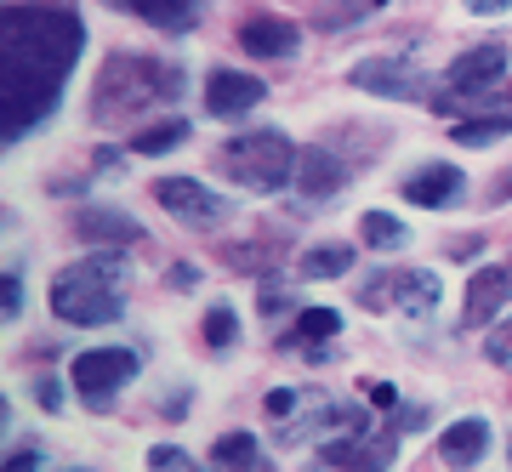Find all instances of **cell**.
Instances as JSON below:
<instances>
[{"label":"cell","mask_w":512,"mask_h":472,"mask_svg":"<svg viewBox=\"0 0 512 472\" xmlns=\"http://www.w3.org/2000/svg\"><path fill=\"white\" fill-rule=\"evenodd\" d=\"M69 472H80V467H69Z\"/></svg>","instance_id":"e575fe53"},{"label":"cell","mask_w":512,"mask_h":472,"mask_svg":"<svg viewBox=\"0 0 512 472\" xmlns=\"http://www.w3.org/2000/svg\"><path fill=\"white\" fill-rule=\"evenodd\" d=\"M353 86L376 91V97H421L427 91V69H421L410 52H387V57H365L353 63Z\"/></svg>","instance_id":"52a82bcc"},{"label":"cell","mask_w":512,"mask_h":472,"mask_svg":"<svg viewBox=\"0 0 512 472\" xmlns=\"http://www.w3.org/2000/svg\"><path fill=\"white\" fill-rule=\"evenodd\" d=\"M211 461H217V472H274L251 433H222L217 450H211Z\"/></svg>","instance_id":"ac0fdd59"},{"label":"cell","mask_w":512,"mask_h":472,"mask_svg":"<svg viewBox=\"0 0 512 472\" xmlns=\"http://www.w3.org/2000/svg\"><path fill=\"white\" fill-rule=\"evenodd\" d=\"M461 171L456 165H421V171H410V177L399 182V194L410 205H421V211H444V205H456L467 188H461Z\"/></svg>","instance_id":"4fadbf2b"},{"label":"cell","mask_w":512,"mask_h":472,"mask_svg":"<svg viewBox=\"0 0 512 472\" xmlns=\"http://www.w3.org/2000/svg\"><path fill=\"white\" fill-rule=\"evenodd\" d=\"M393 427H399V433H421V427H427V410H421V404H399Z\"/></svg>","instance_id":"83f0119b"},{"label":"cell","mask_w":512,"mask_h":472,"mask_svg":"<svg viewBox=\"0 0 512 472\" xmlns=\"http://www.w3.org/2000/svg\"><path fill=\"white\" fill-rule=\"evenodd\" d=\"M512 302V268H478L467 279V302H461V325H490Z\"/></svg>","instance_id":"7c38bea8"},{"label":"cell","mask_w":512,"mask_h":472,"mask_svg":"<svg viewBox=\"0 0 512 472\" xmlns=\"http://www.w3.org/2000/svg\"><path fill=\"white\" fill-rule=\"evenodd\" d=\"M467 6H473L478 18H495V12H507L512 0H467Z\"/></svg>","instance_id":"836d02e7"},{"label":"cell","mask_w":512,"mask_h":472,"mask_svg":"<svg viewBox=\"0 0 512 472\" xmlns=\"http://www.w3.org/2000/svg\"><path fill=\"white\" fill-rule=\"evenodd\" d=\"M484 353H490V364H512V319H501V325L490 330Z\"/></svg>","instance_id":"4316f807"},{"label":"cell","mask_w":512,"mask_h":472,"mask_svg":"<svg viewBox=\"0 0 512 472\" xmlns=\"http://www.w3.org/2000/svg\"><path fill=\"white\" fill-rule=\"evenodd\" d=\"M80 46H86V29L69 6L12 0L0 12V137L6 143H23L57 114Z\"/></svg>","instance_id":"6da1fadb"},{"label":"cell","mask_w":512,"mask_h":472,"mask_svg":"<svg viewBox=\"0 0 512 472\" xmlns=\"http://www.w3.org/2000/svg\"><path fill=\"white\" fill-rule=\"evenodd\" d=\"M69 376H74V393L86 404H109L137 376V353L131 347H92V353H80L69 364Z\"/></svg>","instance_id":"5b68a950"},{"label":"cell","mask_w":512,"mask_h":472,"mask_svg":"<svg viewBox=\"0 0 512 472\" xmlns=\"http://www.w3.org/2000/svg\"><path fill=\"white\" fill-rule=\"evenodd\" d=\"M148 467H154V472H200L183 450H177V444H160V450L148 455Z\"/></svg>","instance_id":"484cf974"},{"label":"cell","mask_w":512,"mask_h":472,"mask_svg":"<svg viewBox=\"0 0 512 472\" xmlns=\"http://www.w3.org/2000/svg\"><path fill=\"white\" fill-rule=\"evenodd\" d=\"M120 12H137V18L160 23V29H188L200 18V0H114Z\"/></svg>","instance_id":"d6986e66"},{"label":"cell","mask_w":512,"mask_h":472,"mask_svg":"<svg viewBox=\"0 0 512 472\" xmlns=\"http://www.w3.org/2000/svg\"><path fill=\"white\" fill-rule=\"evenodd\" d=\"M183 137H188V120H160V126L137 131V137H131V148H137V154H171Z\"/></svg>","instance_id":"603a6c76"},{"label":"cell","mask_w":512,"mask_h":472,"mask_svg":"<svg viewBox=\"0 0 512 472\" xmlns=\"http://www.w3.org/2000/svg\"><path fill=\"white\" fill-rule=\"evenodd\" d=\"M342 160L330 154V148H308L302 160H296V188L308 194V200H336L342 194Z\"/></svg>","instance_id":"e0dca14e"},{"label":"cell","mask_w":512,"mask_h":472,"mask_svg":"<svg viewBox=\"0 0 512 472\" xmlns=\"http://www.w3.org/2000/svg\"><path fill=\"white\" fill-rule=\"evenodd\" d=\"M348 268H353L348 245H313V251L302 256V279H342Z\"/></svg>","instance_id":"44dd1931"},{"label":"cell","mask_w":512,"mask_h":472,"mask_svg":"<svg viewBox=\"0 0 512 472\" xmlns=\"http://www.w3.org/2000/svg\"><path fill=\"white\" fill-rule=\"evenodd\" d=\"M342 330V313L336 308H308V313H296V336L302 342H330Z\"/></svg>","instance_id":"cb8c5ba5"},{"label":"cell","mask_w":512,"mask_h":472,"mask_svg":"<svg viewBox=\"0 0 512 472\" xmlns=\"http://www.w3.org/2000/svg\"><path fill=\"white\" fill-rule=\"evenodd\" d=\"M200 336H205V347H234L239 342V319H234V308H211L205 313V325H200Z\"/></svg>","instance_id":"d4e9b609"},{"label":"cell","mask_w":512,"mask_h":472,"mask_svg":"<svg viewBox=\"0 0 512 472\" xmlns=\"http://www.w3.org/2000/svg\"><path fill=\"white\" fill-rule=\"evenodd\" d=\"M74 234L92 239V245H143V228L126 217V211H109V205H86L74 217Z\"/></svg>","instance_id":"2e32d148"},{"label":"cell","mask_w":512,"mask_h":472,"mask_svg":"<svg viewBox=\"0 0 512 472\" xmlns=\"http://www.w3.org/2000/svg\"><path fill=\"white\" fill-rule=\"evenodd\" d=\"M296 143L285 137L279 126L268 131H245V137H228L217 154V165L228 171V177L239 182V188H251V194H274V188H285L296 171Z\"/></svg>","instance_id":"277c9868"},{"label":"cell","mask_w":512,"mask_h":472,"mask_svg":"<svg viewBox=\"0 0 512 472\" xmlns=\"http://www.w3.org/2000/svg\"><path fill=\"white\" fill-rule=\"evenodd\" d=\"M165 285H171V291H194V285H200V268H194V262H177V268L165 273Z\"/></svg>","instance_id":"f1b7e54d"},{"label":"cell","mask_w":512,"mask_h":472,"mask_svg":"<svg viewBox=\"0 0 512 472\" xmlns=\"http://www.w3.org/2000/svg\"><path fill=\"white\" fill-rule=\"evenodd\" d=\"M154 200H160L177 222H188V228H205V222L228 217V200H217V194L194 177H160L154 182Z\"/></svg>","instance_id":"9c48e42d"},{"label":"cell","mask_w":512,"mask_h":472,"mask_svg":"<svg viewBox=\"0 0 512 472\" xmlns=\"http://www.w3.org/2000/svg\"><path fill=\"white\" fill-rule=\"evenodd\" d=\"M40 467V450L35 444H18V450L6 455V472H35Z\"/></svg>","instance_id":"f546056e"},{"label":"cell","mask_w":512,"mask_h":472,"mask_svg":"<svg viewBox=\"0 0 512 472\" xmlns=\"http://www.w3.org/2000/svg\"><path fill=\"white\" fill-rule=\"evenodd\" d=\"M183 91V69L171 63H154V57H109L103 74H97V91H92V120L97 126H131L143 109L154 103H171Z\"/></svg>","instance_id":"7a4b0ae2"},{"label":"cell","mask_w":512,"mask_h":472,"mask_svg":"<svg viewBox=\"0 0 512 472\" xmlns=\"http://www.w3.org/2000/svg\"><path fill=\"white\" fill-rule=\"evenodd\" d=\"M52 313L63 325H114L126 313V262L86 256L52 279Z\"/></svg>","instance_id":"3957f363"},{"label":"cell","mask_w":512,"mask_h":472,"mask_svg":"<svg viewBox=\"0 0 512 472\" xmlns=\"http://www.w3.org/2000/svg\"><path fill=\"white\" fill-rule=\"evenodd\" d=\"M501 74H507L501 40H478L473 52H461L456 63H450V91H456V97H484V91L501 86Z\"/></svg>","instance_id":"30bf717a"},{"label":"cell","mask_w":512,"mask_h":472,"mask_svg":"<svg viewBox=\"0 0 512 472\" xmlns=\"http://www.w3.org/2000/svg\"><path fill=\"white\" fill-rule=\"evenodd\" d=\"M239 46L251 57H274V63H285V57H296V46H302V35H296L291 18H274V12H256V18L239 23Z\"/></svg>","instance_id":"5bb4252c"},{"label":"cell","mask_w":512,"mask_h":472,"mask_svg":"<svg viewBox=\"0 0 512 472\" xmlns=\"http://www.w3.org/2000/svg\"><path fill=\"white\" fill-rule=\"evenodd\" d=\"M18 308H23V279L6 273V319H18Z\"/></svg>","instance_id":"d6a6232c"},{"label":"cell","mask_w":512,"mask_h":472,"mask_svg":"<svg viewBox=\"0 0 512 472\" xmlns=\"http://www.w3.org/2000/svg\"><path fill=\"white\" fill-rule=\"evenodd\" d=\"M484 450H490V421H478V416L456 421V427L439 438V461L450 472H473L478 461H484Z\"/></svg>","instance_id":"9a60e30c"},{"label":"cell","mask_w":512,"mask_h":472,"mask_svg":"<svg viewBox=\"0 0 512 472\" xmlns=\"http://www.w3.org/2000/svg\"><path fill=\"white\" fill-rule=\"evenodd\" d=\"M359 234H365L370 251H404V245H410V228H404V222L393 217V211H365Z\"/></svg>","instance_id":"ffe728a7"},{"label":"cell","mask_w":512,"mask_h":472,"mask_svg":"<svg viewBox=\"0 0 512 472\" xmlns=\"http://www.w3.org/2000/svg\"><path fill=\"white\" fill-rule=\"evenodd\" d=\"M262 97H268V86H262L256 74L211 69V80H205V109L217 114V120H239V114H251Z\"/></svg>","instance_id":"8fae6325"},{"label":"cell","mask_w":512,"mask_h":472,"mask_svg":"<svg viewBox=\"0 0 512 472\" xmlns=\"http://www.w3.org/2000/svg\"><path fill=\"white\" fill-rule=\"evenodd\" d=\"M359 302L365 308H387V302H399L410 319H421V313H433L439 308V273H376L370 285H359Z\"/></svg>","instance_id":"8992f818"},{"label":"cell","mask_w":512,"mask_h":472,"mask_svg":"<svg viewBox=\"0 0 512 472\" xmlns=\"http://www.w3.org/2000/svg\"><path fill=\"white\" fill-rule=\"evenodd\" d=\"M291 404H296V393H291V387H279V393H268L262 410H268V421H285V416H291Z\"/></svg>","instance_id":"4dcf8cb0"},{"label":"cell","mask_w":512,"mask_h":472,"mask_svg":"<svg viewBox=\"0 0 512 472\" xmlns=\"http://www.w3.org/2000/svg\"><path fill=\"white\" fill-rule=\"evenodd\" d=\"M319 455H325V467H336V472H387L393 461H399V427H387V433L330 438Z\"/></svg>","instance_id":"ba28073f"},{"label":"cell","mask_w":512,"mask_h":472,"mask_svg":"<svg viewBox=\"0 0 512 472\" xmlns=\"http://www.w3.org/2000/svg\"><path fill=\"white\" fill-rule=\"evenodd\" d=\"M35 399L46 404V410H57V404H63V382H52V376H40V382H35Z\"/></svg>","instance_id":"1f68e13d"},{"label":"cell","mask_w":512,"mask_h":472,"mask_svg":"<svg viewBox=\"0 0 512 472\" xmlns=\"http://www.w3.org/2000/svg\"><path fill=\"white\" fill-rule=\"evenodd\" d=\"M495 137H512V114H484V120H461L456 126L461 148H490Z\"/></svg>","instance_id":"7402d4cb"}]
</instances>
